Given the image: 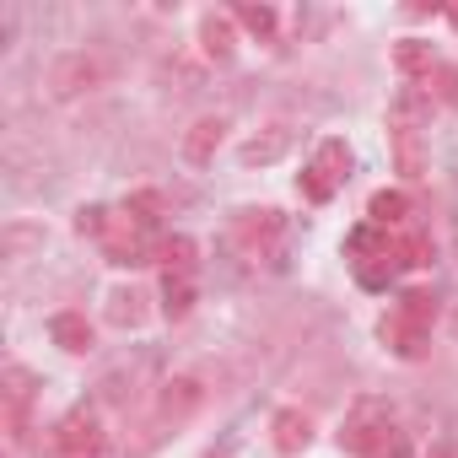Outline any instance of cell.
Segmentation results:
<instances>
[{
	"label": "cell",
	"instance_id": "6da1fadb",
	"mask_svg": "<svg viewBox=\"0 0 458 458\" xmlns=\"http://www.w3.org/2000/svg\"><path fill=\"white\" fill-rule=\"evenodd\" d=\"M388 442H399L388 399H377V394H361V399L345 410V426H340V447H345V453H361V458H377Z\"/></svg>",
	"mask_w": 458,
	"mask_h": 458
},
{
	"label": "cell",
	"instance_id": "7a4b0ae2",
	"mask_svg": "<svg viewBox=\"0 0 458 458\" xmlns=\"http://www.w3.org/2000/svg\"><path fill=\"white\" fill-rule=\"evenodd\" d=\"M103 76H108V60L76 49V55H60V60L49 65V92H55V98H81V92L103 87Z\"/></svg>",
	"mask_w": 458,
	"mask_h": 458
},
{
	"label": "cell",
	"instance_id": "3957f363",
	"mask_svg": "<svg viewBox=\"0 0 458 458\" xmlns=\"http://www.w3.org/2000/svg\"><path fill=\"white\" fill-rule=\"evenodd\" d=\"M55 447H60V458H103L108 431H103V420H98L92 410H71V415L55 426Z\"/></svg>",
	"mask_w": 458,
	"mask_h": 458
},
{
	"label": "cell",
	"instance_id": "277c9868",
	"mask_svg": "<svg viewBox=\"0 0 458 458\" xmlns=\"http://www.w3.org/2000/svg\"><path fill=\"white\" fill-rule=\"evenodd\" d=\"M345 178H351V146L345 140H324L313 151V167L302 173V189H308V199H329Z\"/></svg>",
	"mask_w": 458,
	"mask_h": 458
},
{
	"label": "cell",
	"instance_id": "5b68a950",
	"mask_svg": "<svg viewBox=\"0 0 458 458\" xmlns=\"http://www.w3.org/2000/svg\"><path fill=\"white\" fill-rule=\"evenodd\" d=\"M281 233H286V221H281V210H276V205L238 210V221H233V238H238L249 254H265V249H276V243H281Z\"/></svg>",
	"mask_w": 458,
	"mask_h": 458
},
{
	"label": "cell",
	"instance_id": "8992f818",
	"mask_svg": "<svg viewBox=\"0 0 458 458\" xmlns=\"http://www.w3.org/2000/svg\"><path fill=\"white\" fill-rule=\"evenodd\" d=\"M199 404H205V383H199V377H167V383H162V399H157V420H162V426H178V420H189Z\"/></svg>",
	"mask_w": 458,
	"mask_h": 458
},
{
	"label": "cell",
	"instance_id": "52a82bcc",
	"mask_svg": "<svg viewBox=\"0 0 458 458\" xmlns=\"http://www.w3.org/2000/svg\"><path fill=\"white\" fill-rule=\"evenodd\" d=\"M292 146H297V130H292V124H265L259 135H249V140H243V151H238V157H243V167H276Z\"/></svg>",
	"mask_w": 458,
	"mask_h": 458
},
{
	"label": "cell",
	"instance_id": "ba28073f",
	"mask_svg": "<svg viewBox=\"0 0 458 458\" xmlns=\"http://www.w3.org/2000/svg\"><path fill=\"white\" fill-rule=\"evenodd\" d=\"M270 442H276V453H302L308 442H313V420H308V410H276L270 415Z\"/></svg>",
	"mask_w": 458,
	"mask_h": 458
},
{
	"label": "cell",
	"instance_id": "9c48e42d",
	"mask_svg": "<svg viewBox=\"0 0 458 458\" xmlns=\"http://www.w3.org/2000/svg\"><path fill=\"white\" fill-rule=\"evenodd\" d=\"M431 119V92L426 87H399V98L388 103V130H420Z\"/></svg>",
	"mask_w": 458,
	"mask_h": 458
},
{
	"label": "cell",
	"instance_id": "30bf717a",
	"mask_svg": "<svg viewBox=\"0 0 458 458\" xmlns=\"http://www.w3.org/2000/svg\"><path fill=\"white\" fill-rule=\"evenodd\" d=\"M49 340H55L65 356H87V351H92V324H87V313H71V308L55 313V318H49Z\"/></svg>",
	"mask_w": 458,
	"mask_h": 458
},
{
	"label": "cell",
	"instance_id": "8fae6325",
	"mask_svg": "<svg viewBox=\"0 0 458 458\" xmlns=\"http://www.w3.org/2000/svg\"><path fill=\"white\" fill-rule=\"evenodd\" d=\"M199 49H205V60H216V65H226L233 60V17L226 12H205L199 17Z\"/></svg>",
	"mask_w": 458,
	"mask_h": 458
},
{
	"label": "cell",
	"instance_id": "7c38bea8",
	"mask_svg": "<svg viewBox=\"0 0 458 458\" xmlns=\"http://www.w3.org/2000/svg\"><path fill=\"white\" fill-rule=\"evenodd\" d=\"M377 335H383V345H388L394 356H404V361H415V356L426 351V329L410 324V318H399V313H388V318L377 324Z\"/></svg>",
	"mask_w": 458,
	"mask_h": 458
},
{
	"label": "cell",
	"instance_id": "4fadbf2b",
	"mask_svg": "<svg viewBox=\"0 0 458 458\" xmlns=\"http://www.w3.org/2000/svg\"><path fill=\"white\" fill-rule=\"evenodd\" d=\"M394 65H399V76H410V87H415V76H437V55H431V44H420V38H399L394 44Z\"/></svg>",
	"mask_w": 458,
	"mask_h": 458
},
{
	"label": "cell",
	"instance_id": "5bb4252c",
	"mask_svg": "<svg viewBox=\"0 0 458 458\" xmlns=\"http://www.w3.org/2000/svg\"><path fill=\"white\" fill-rule=\"evenodd\" d=\"M221 135H226V119H199V124H189V135H183V157H189V162H210L216 146H221Z\"/></svg>",
	"mask_w": 458,
	"mask_h": 458
},
{
	"label": "cell",
	"instance_id": "9a60e30c",
	"mask_svg": "<svg viewBox=\"0 0 458 458\" xmlns=\"http://www.w3.org/2000/svg\"><path fill=\"white\" fill-rule=\"evenodd\" d=\"M103 313H108V324H114V329H135V324L146 318V297H140L135 286H114Z\"/></svg>",
	"mask_w": 458,
	"mask_h": 458
},
{
	"label": "cell",
	"instance_id": "2e32d148",
	"mask_svg": "<svg viewBox=\"0 0 458 458\" xmlns=\"http://www.w3.org/2000/svg\"><path fill=\"white\" fill-rule=\"evenodd\" d=\"M388 140H394V162H399V173H404V178H420V173H426L420 130H388Z\"/></svg>",
	"mask_w": 458,
	"mask_h": 458
},
{
	"label": "cell",
	"instance_id": "e0dca14e",
	"mask_svg": "<svg viewBox=\"0 0 458 458\" xmlns=\"http://www.w3.org/2000/svg\"><path fill=\"white\" fill-rule=\"evenodd\" d=\"M194 238H183V233H173V238H157V265L167 270V276H189L194 270Z\"/></svg>",
	"mask_w": 458,
	"mask_h": 458
},
{
	"label": "cell",
	"instance_id": "ac0fdd59",
	"mask_svg": "<svg viewBox=\"0 0 458 458\" xmlns=\"http://www.w3.org/2000/svg\"><path fill=\"white\" fill-rule=\"evenodd\" d=\"M367 216H372V226H399L404 216H410V199H404V189H377L372 199H367Z\"/></svg>",
	"mask_w": 458,
	"mask_h": 458
},
{
	"label": "cell",
	"instance_id": "d6986e66",
	"mask_svg": "<svg viewBox=\"0 0 458 458\" xmlns=\"http://www.w3.org/2000/svg\"><path fill=\"white\" fill-rule=\"evenodd\" d=\"M33 394H38V377L28 367H6V377H0V399H6V410H33Z\"/></svg>",
	"mask_w": 458,
	"mask_h": 458
},
{
	"label": "cell",
	"instance_id": "ffe728a7",
	"mask_svg": "<svg viewBox=\"0 0 458 458\" xmlns=\"http://www.w3.org/2000/svg\"><path fill=\"white\" fill-rule=\"evenodd\" d=\"M194 297H199L194 292V276H167L162 281V313L167 318H189L194 313Z\"/></svg>",
	"mask_w": 458,
	"mask_h": 458
},
{
	"label": "cell",
	"instance_id": "44dd1931",
	"mask_svg": "<svg viewBox=\"0 0 458 458\" xmlns=\"http://www.w3.org/2000/svg\"><path fill=\"white\" fill-rule=\"evenodd\" d=\"M162 210H167V199H162L157 189H135V194L124 199V216H130V221L140 226V233H151V226H157V216H162Z\"/></svg>",
	"mask_w": 458,
	"mask_h": 458
},
{
	"label": "cell",
	"instance_id": "7402d4cb",
	"mask_svg": "<svg viewBox=\"0 0 458 458\" xmlns=\"http://www.w3.org/2000/svg\"><path fill=\"white\" fill-rule=\"evenodd\" d=\"M394 313L410 318V324H420V329H431V318H437V297H431V292H404Z\"/></svg>",
	"mask_w": 458,
	"mask_h": 458
},
{
	"label": "cell",
	"instance_id": "603a6c76",
	"mask_svg": "<svg viewBox=\"0 0 458 458\" xmlns=\"http://www.w3.org/2000/svg\"><path fill=\"white\" fill-rule=\"evenodd\" d=\"M108 226H114V210H103V205H81V210H76V233H81V238H98V243H103Z\"/></svg>",
	"mask_w": 458,
	"mask_h": 458
},
{
	"label": "cell",
	"instance_id": "cb8c5ba5",
	"mask_svg": "<svg viewBox=\"0 0 458 458\" xmlns=\"http://www.w3.org/2000/svg\"><path fill=\"white\" fill-rule=\"evenodd\" d=\"M233 22H243V28H249V33H254V38H270V33H276V22H281V17H276V12H270V6H238V12H233Z\"/></svg>",
	"mask_w": 458,
	"mask_h": 458
},
{
	"label": "cell",
	"instance_id": "d4e9b609",
	"mask_svg": "<svg viewBox=\"0 0 458 458\" xmlns=\"http://www.w3.org/2000/svg\"><path fill=\"white\" fill-rule=\"evenodd\" d=\"M394 259H399V265H415V270L431 265V238H420V233L399 238V243H394Z\"/></svg>",
	"mask_w": 458,
	"mask_h": 458
},
{
	"label": "cell",
	"instance_id": "484cf974",
	"mask_svg": "<svg viewBox=\"0 0 458 458\" xmlns=\"http://www.w3.org/2000/svg\"><path fill=\"white\" fill-rule=\"evenodd\" d=\"M437 92L431 98H442V103H458V65H437Z\"/></svg>",
	"mask_w": 458,
	"mask_h": 458
},
{
	"label": "cell",
	"instance_id": "4316f807",
	"mask_svg": "<svg viewBox=\"0 0 458 458\" xmlns=\"http://www.w3.org/2000/svg\"><path fill=\"white\" fill-rule=\"evenodd\" d=\"M447 22H453V28H458V6H453V12H447Z\"/></svg>",
	"mask_w": 458,
	"mask_h": 458
}]
</instances>
